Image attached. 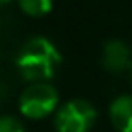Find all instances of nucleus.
Returning a JSON list of instances; mask_svg holds the SVG:
<instances>
[{"instance_id":"1","label":"nucleus","mask_w":132,"mask_h":132,"mask_svg":"<svg viewBox=\"0 0 132 132\" xmlns=\"http://www.w3.org/2000/svg\"><path fill=\"white\" fill-rule=\"evenodd\" d=\"M60 62V51L45 36H33L27 40L16 56V67L22 78L33 83H45V80H51Z\"/></svg>"},{"instance_id":"8","label":"nucleus","mask_w":132,"mask_h":132,"mask_svg":"<svg viewBox=\"0 0 132 132\" xmlns=\"http://www.w3.org/2000/svg\"><path fill=\"white\" fill-rule=\"evenodd\" d=\"M7 2H11V0H0V6H4V4H7Z\"/></svg>"},{"instance_id":"2","label":"nucleus","mask_w":132,"mask_h":132,"mask_svg":"<svg viewBox=\"0 0 132 132\" xmlns=\"http://www.w3.org/2000/svg\"><path fill=\"white\" fill-rule=\"evenodd\" d=\"M96 121V109L87 100H71L63 103L54 118L58 132H89Z\"/></svg>"},{"instance_id":"4","label":"nucleus","mask_w":132,"mask_h":132,"mask_svg":"<svg viewBox=\"0 0 132 132\" xmlns=\"http://www.w3.org/2000/svg\"><path fill=\"white\" fill-rule=\"evenodd\" d=\"M132 53L128 45L121 40H109L103 45V54H101V63L107 71L110 72H123L130 67Z\"/></svg>"},{"instance_id":"5","label":"nucleus","mask_w":132,"mask_h":132,"mask_svg":"<svg viewBox=\"0 0 132 132\" xmlns=\"http://www.w3.org/2000/svg\"><path fill=\"white\" fill-rule=\"evenodd\" d=\"M109 114L118 132H132V94L118 96L110 103Z\"/></svg>"},{"instance_id":"3","label":"nucleus","mask_w":132,"mask_h":132,"mask_svg":"<svg viewBox=\"0 0 132 132\" xmlns=\"http://www.w3.org/2000/svg\"><path fill=\"white\" fill-rule=\"evenodd\" d=\"M20 112L31 119L45 118L58 105V92L49 83H31L20 96Z\"/></svg>"},{"instance_id":"6","label":"nucleus","mask_w":132,"mask_h":132,"mask_svg":"<svg viewBox=\"0 0 132 132\" xmlns=\"http://www.w3.org/2000/svg\"><path fill=\"white\" fill-rule=\"evenodd\" d=\"M18 4L29 16H44L51 11L53 0H18Z\"/></svg>"},{"instance_id":"7","label":"nucleus","mask_w":132,"mask_h":132,"mask_svg":"<svg viewBox=\"0 0 132 132\" xmlns=\"http://www.w3.org/2000/svg\"><path fill=\"white\" fill-rule=\"evenodd\" d=\"M0 132H24V127L13 116H0Z\"/></svg>"}]
</instances>
